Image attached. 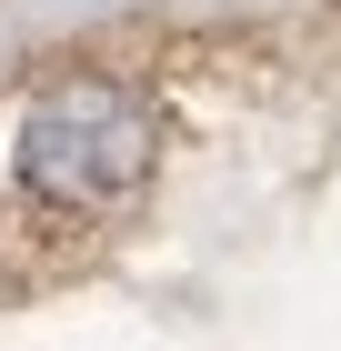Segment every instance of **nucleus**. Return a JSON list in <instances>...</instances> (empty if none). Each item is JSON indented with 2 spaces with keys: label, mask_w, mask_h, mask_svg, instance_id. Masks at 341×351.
I'll return each instance as SVG.
<instances>
[{
  "label": "nucleus",
  "mask_w": 341,
  "mask_h": 351,
  "mask_svg": "<svg viewBox=\"0 0 341 351\" xmlns=\"http://www.w3.org/2000/svg\"><path fill=\"white\" fill-rule=\"evenodd\" d=\"M161 161V121L131 81H60L21 110V141H10V171H21L30 201L51 211H110L131 201Z\"/></svg>",
  "instance_id": "nucleus-1"
}]
</instances>
